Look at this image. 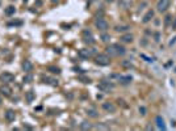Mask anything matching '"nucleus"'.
I'll use <instances>...</instances> for the list:
<instances>
[{
	"label": "nucleus",
	"instance_id": "9d476101",
	"mask_svg": "<svg viewBox=\"0 0 176 131\" xmlns=\"http://www.w3.org/2000/svg\"><path fill=\"white\" fill-rule=\"evenodd\" d=\"M102 109H104L105 111H109V113H113V111L116 110V106H114L112 102H104V104H102Z\"/></svg>",
	"mask_w": 176,
	"mask_h": 131
},
{
	"label": "nucleus",
	"instance_id": "bb28decb",
	"mask_svg": "<svg viewBox=\"0 0 176 131\" xmlns=\"http://www.w3.org/2000/svg\"><path fill=\"white\" fill-rule=\"evenodd\" d=\"M84 42L88 43V45H93L95 39H93V37H92V35H88V37H84Z\"/></svg>",
	"mask_w": 176,
	"mask_h": 131
},
{
	"label": "nucleus",
	"instance_id": "58836bf2",
	"mask_svg": "<svg viewBox=\"0 0 176 131\" xmlns=\"http://www.w3.org/2000/svg\"><path fill=\"white\" fill-rule=\"evenodd\" d=\"M146 130H153V126H151V125H147V126H146Z\"/></svg>",
	"mask_w": 176,
	"mask_h": 131
},
{
	"label": "nucleus",
	"instance_id": "37998d69",
	"mask_svg": "<svg viewBox=\"0 0 176 131\" xmlns=\"http://www.w3.org/2000/svg\"><path fill=\"white\" fill-rule=\"evenodd\" d=\"M107 1H109V3H112V1H113V0H107Z\"/></svg>",
	"mask_w": 176,
	"mask_h": 131
},
{
	"label": "nucleus",
	"instance_id": "c756f323",
	"mask_svg": "<svg viewBox=\"0 0 176 131\" xmlns=\"http://www.w3.org/2000/svg\"><path fill=\"white\" fill-rule=\"evenodd\" d=\"M100 38H101V41H102V42H108V41L111 39L109 34H107V33H102V34H101V37H100Z\"/></svg>",
	"mask_w": 176,
	"mask_h": 131
},
{
	"label": "nucleus",
	"instance_id": "f257e3e1",
	"mask_svg": "<svg viewBox=\"0 0 176 131\" xmlns=\"http://www.w3.org/2000/svg\"><path fill=\"white\" fill-rule=\"evenodd\" d=\"M97 88L100 89V91L102 92H109L112 91V89L114 88V84L111 83V81H108V80H101L99 83V85H97Z\"/></svg>",
	"mask_w": 176,
	"mask_h": 131
},
{
	"label": "nucleus",
	"instance_id": "7ed1b4c3",
	"mask_svg": "<svg viewBox=\"0 0 176 131\" xmlns=\"http://www.w3.org/2000/svg\"><path fill=\"white\" fill-rule=\"evenodd\" d=\"M170 4H171L170 0H159L158 5H156V9H158V12H166L170 8Z\"/></svg>",
	"mask_w": 176,
	"mask_h": 131
},
{
	"label": "nucleus",
	"instance_id": "cd10ccee",
	"mask_svg": "<svg viewBox=\"0 0 176 131\" xmlns=\"http://www.w3.org/2000/svg\"><path fill=\"white\" fill-rule=\"evenodd\" d=\"M171 21H172V16H171V14H167V16L164 17V25H166V26H168Z\"/></svg>",
	"mask_w": 176,
	"mask_h": 131
},
{
	"label": "nucleus",
	"instance_id": "6e6552de",
	"mask_svg": "<svg viewBox=\"0 0 176 131\" xmlns=\"http://www.w3.org/2000/svg\"><path fill=\"white\" fill-rule=\"evenodd\" d=\"M25 100L28 104H32L34 100H36V93H34V91H28L25 92Z\"/></svg>",
	"mask_w": 176,
	"mask_h": 131
},
{
	"label": "nucleus",
	"instance_id": "f8f14e48",
	"mask_svg": "<svg viewBox=\"0 0 176 131\" xmlns=\"http://www.w3.org/2000/svg\"><path fill=\"white\" fill-rule=\"evenodd\" d=\"M153 17H154V11H148L147 13L145 14V16H143V18H142V22L143 24H147V22H150L151 20H153Z\"/></svg>",
	"mask_w": 176,
	"mask_h": 131
},
{
	"label": "nucleus",
	"instance_id": "c9c22d12",
	"mask_svg": "<svg viewBox=\"0 0 176 131\" xmlns=\"http://www.w3.org/2000/svg\"><path fill=\"white\" fill-rule=\"evenodd\" d=\"M141 58H143V59H146V62H153V59H151V58H148V57H146L145 54H142V55H141Z\"/></svg>",
	"mask_w": 176,
	"mask_h": 131
},
{
	"label": "nucleus",
	"instance_id": "e433bc0d",
	"mask_svg": "<svg viewBox=\"0 0 176 131\" xmlns=\"http://www.w3.org/2000/svg\"><path fill=\"white\" fill-rule=\"evenodd\" d=\"M159 38H160V34H159V33H156V34H155V41H156V42H159Z\"/></svg>",
	"mask_w": 176,
	"mask_h": 131
},
{
	"label": "nucleus",
	"instance_id": "20e7f679",
	"mask_svg": "<svg viewBox=\"0 0 176 131\" xmlns=\"http://www.w3.org/2000/svg\"><path fill=\"white\" fill-rule=\"evenodd\" d=\"M95 25H96V28L99 29V30H101V31H105L107 29L109 28V25H108V22L104 20V18H97L96 20V22H95Z\"/></svg>",
	"mask_w": 176,
	"mask_h": 131
},
{
	"label": "nucleus",
	"instance_id": "ea45409f",
	"mask_svg": "<svg viewBox=\"0 0 176 131\" xmlns=\"http://www.w3.org/2000/svg\"><path fill=\"white\" fill-rule=\"evenodd\" d=\"M91 54H96V48H92V50H91Z\"/></svg>",
	"mask_w": 176,
	"mask_h": 131
},
{
	"label": "nucleus",
	"instance_id": "a19ab883",
	"mask_svg": "<svg viewBox=\"0 0 176 131\" xmlns=\"http://www.w3.org/2000/svg\"><path fill=\"white\" fill-rule=\"evenodd\" d=\"M51 3H53V4H55V3H58V0H51Z\"/></svg>",
	"mask_w": 176,
	"mask_h": 131
},
{
	"label": "nucleus",
	"instance_id": "2eb2a0df",
	"mask_svg": "<svg viewBox=\"0 0 176 131\" xmlns=\"http://www.w3.org/2000/svg\"><path fill=\"white\" fill-rule=\"evenodd\" d=\"M42 83H45V84H51V85L57 87V85H58V80H55V79H50V77H45V76H42Z\"/></svg>",
	"mask_w": 176,
	"mask_h": 131
},
{
	"label": "nucleus",
	"instance_id": "a878e982",
	"mask_svg": "<svg viewBox=\"0 0 176 131\" xmlns=\"http://www.w3.org/2000/svg\"><path fill=\"white\" fill-rule=\"evenodd\" d=\"M95 128L96 130H109V126L105 125V123H99V125L95 126Z\"/></svg>",
	"mask_w": 176,
	"mask_h": 131
},
{
	"label": "nucleus",
	"instance_id": "9b49d317",
	"mask_svg": "<svg viewBox=\"0 0 176 131\" xmlns=\"http://www.w3.org/2000/svg\"><path fill=\"white\" fill-rule=\"evenodd\" d=\"M4 115H5V119L8 121V122H12V121H14V118H16V113H14L13 110H11V109L7 110Z\"/></svg>",
	"mask_w": 176,
	"mask_h": 131
},
{
	"label": "nucleus",
	"instance_id": "aec40b11",
	"mask_svg": "<svg viewBox=\"0 0 176 131\" xmlns=\"http://www.w3.org/2000/svg\"><path fill=\"white\" fill-rule=\"evenodd\" d=\"M47 71L51 72V74H60V68L59 67H55V66H49L47 67Z\"/></svg>",
	"mask_w": 176,
	"mask_h": 131
},
{
	"label": "nucleus",
	"instance_id": "79ce46f5",
	"mask_svg": "<svg viewBox=\"0 0 176 131\" xmlns=\"http://www.w3.org/2000/svg\"><path fill=\"white\" fill-rule=\"evenodd\" d=\"M3 102V98H1V94H0V104Z\"/></svg>",
	"mask_w": 176,
	"mask_h": 131
},
{
	"label": "nucleus",
	"instance_id": "7c9ffc66",
	"mask_svg": "<svg viewBox=\"0 0 176 131\" xmlns=\"http://www.w3.org/2000/svg\"><path fill=\"white\" fill-rule=\"evenodd\" d=\"M139 114H141V115H146V114H147V109H146L145 106H139Z\"/></svg>",
	"mask_w": 176,
	"mask_h": 131
},
{
	"label": "nucleus",
	"instance_id": "a211bd4d",
	"mask_svg": "<svg viewBox=\"0 0 176 131\" xmlns=\"http://www.w3.org/2000/svg\"><path fill=\"white\" fill-rule=\"evenodd\" d=\"M14 12H16V8H14L13 5H9L4 9V13H5L7 16H12V14H14Z\"/></svg>",
	"mask_w": 176,
	"mask_h": 131
},
{
	"label": "nucleus",
	"instance_id": "ddd939ff",
	"mask_svg": "<svg viewBox=\"0 0 176 131\" xmlns=\"http://www.w3.org/2000/svg\"><path fill=\"white\" fill-rule=\"evenodd\" d=\"M78 55H79V58H82V59H88V58L91 57V51H88L85 48H82V50H79Z\"/></svg>",
	"mask_w": 176,
	"mask_h": 131
},
{
	"label": "nucleus",
	"instance_id": "6ab92c4d",
	"mask_svg": "<svg viewBox=\"0 0 176 131\" xmlns=\"http://www.w3.org/2000/svg\"><path fill=\"white\" fill-rule=\"evenodd\" d=\"M116 46V50H117V55H125L126 54V48L121 45H114Z\"/></svg>",
	"mask_w": 176,
	"mask_h": 131
},
{
	"label": "nucleus",
	"instance_id": "4be33fe9",
	"mask_svg": "<svg viewBox=\"0 0 176 131\" xmlns=\"http://www.w3.org/2000/svg\"><path fill=\"white\" fill-rule=\"evenodd\" d=\"M129 29H130V26H129V25H118V26H116V30H117V31H120V33L128 31Z\"/></svg>",
	"mask_w": 176,
	"mask_h": 131
},
{
	"label": "nucleus",
	"instance_id": "1a4fd4ad",
	"mask_svg": "<svg viewBox=\"0 0 176 131\" xmlns=\"http://www.w3.org/2000/svg\"><path fill=\"white\" fill-rule=\"evenodd\" d=\"M118 80L122 85H128V84H130L131 81H133V77H131L130 75H126V76H120Z\"/></svg>",
	"mask_w": 176,
	"mask_h": 131
},
{
	"label": "nucleus",
	"instance_id": "c85d7f7f",
	"mask_svg": "<svg viewBox=\"0 0 176 131\" xmlns=\"http://www.w3.org/2000/svg\"><path fill=\"white\" fill-rule=\"evenodd\" d=\"M79 80L82 81V83H84V84H89V83H91L89 77H85V76H79Z\"/></svg>",
	"mask_w": 176,
	"mask_h": 131
},
{
	"label": "nucleus",
	"instance_id": "b1692460",
	"mask_svg": "<svg viewBox=\"0 0 176 131\" xmlns=\"http://www.w3.org/2000/svg\"><path fill=\"white\" fill-rule=\"evenodd\" d=\"M23 81L24 83H32V81H33V75H30L29 72H26V75L24 76Z\"/></svg>",
	"mask_w": 176,
	"mask_h": 131
},
{
	"label": "nucleus",
	"instance_id": "4c0bfd02",
	"mask_svg": "<svg viewBox=\"0 0 176 131\" xmlns=\"http://www.w3.org/2000/svg\"><path fill=\"white\" fill-rule=\"evenodd\" d=\"M172 29H173V30L176 29V18H175V21H173V24H172Z\"/></svg>",
	"mask_w": 176,
	"mask_h": 131
},
{
	"label": "nucleus",
	"instance_id": "f704fd0d",
	"mask_svg": "<svg viewBox=\"0 0 176 131\" xmlns=\"http://www.w3.org/2000/svg\"><path fill=\"white\" fill-rule=\"evenodd\" d=\"M175 43H176V35H175V37H173L172 39L170 41V42H168V46H173Z\"/></svg>",
	"mask_w": 176,
	"mask_h": 131
},
{
	"label": "nucleus",
	"instance_id": "423d86ee",
	"mask_svg": "<svg viewBox=\"0 0 176 131\" xmlns=\"http://www.w3.org/2000/svg\"><path fill=\"white\" fill-rule=\"evenodd\" d=\"M12 93V89L9 88L7 84H3V85H0V94L4 97H9Z\"/></svg>",
	"mask_w": 176,
	"mask_h": 131
},
{
	"label": "nucleus",
	"instance_id": "4468645a",
	"mask_svg": "<svg viewBox=\"0 0 176 131\" xmlns=\"http://www.w3.org/2000/svg\"><path fill=\"white\" fill-rule=\"evenodd\" d=\"M23 70L25 72H30L33 70V64H32L30 60H24L23 62Z\"/></svg>",
	"mask_w": 176,
	"mask_h": 131
},
{
	"label": "nucleus",
	"instance_id": "72a5a7b5",
	"mask_svg": "<svg viewBox=\"0 0 176 131\" xmlns=\"http://www.w3.org/2000/svg\"><path fill=\"white\" fill-rule=\"evenodd\" d=\"M145 7H147V1H143L142 4H141V5H139V8H138V11H142L143 8H145Z\"/></svg>",
	"mask_w": 176,
	"mask_h": 131
},
{
	"label": "nucleus",
	"instance_id": "dca6fc26",
	"mask_svg": "<svg viewBox=\"0 0 176 131\" xmlns=\"http://www.w3.org/2000/svg\"><path fill=\"white\" fill-rule=\"evenodd\" d=\"M133 34H130V33H126V34H124L121 37V41L124 43H130V42H133Z\"/></svg>",
	"mask_w": 176,
	"mask_h": 131
},
{
	"label": "nucleus",
	"instance_id": "0eeeda50",
	"mask_svg": "<svg viewBox=\"0 0 176 131\" xmlns=\"http://www.w3.org/2000/svg\"><path fill=\"white\" fill-rule=\"evenodd\" d=\"M155 122H156V127L159 128V130H166L164 119L162 118V115H156V118H155Z\"/></svg>",
	"mask_w": 176,
	"mask_h": 131
},
{
	"label": "nucleus",
	"instance_id": "5701e85b",
	"mask_svg": "<svg viewBox=\"0 0 176 131\" xmlns=\"http://www.w3.org/2000/svg\"><path fill=\"white\" fill-rule=\"evenodd\" d=\"M121 66L124 67V68H133V63L130 62V60H122L121 62Z\"/></svg>",
	"mask_w": 176,
	"mask_h": 131
},
{
	"label": "nucleus",
	"instance_id": "412c9836",
	"mask_svg": "<svg viewBox=\"0 0 176 131\" xmlns=\"http://www.w3.org/2000/svg\"><path fill=\"white\" fill-rule=\"evenodd\" d=\"M80 128L82 130H89V128H92V125L88 121H83L82 123H80Z\"/></svg>",
	"mask_w": 176,
	"mask_h": 131
},
{
	"label": "nucleus",
	"instance_id": "393cba45",
	"mask_svg": "<svg viewBox=\"0 0 176 131\" xmlns=\"http://www.w3.org/2000/svg\"><path fill=\"white\" fill-rule=\"evenodd\" d=\"M87 114L89 115V117H92V118H97V117H99V113H97L95 109H89V110L87 111Z\"/></svg>",
	"mask_w": 176,
	"mask_h": 131
},
{
	"label": "nucleus",
	"instance_id": "473e14b6",
	"mask_svg": "<svg viewBox=\"0 0 176 131\" xmlns=\"http://www.w3.org/2000/svg\"><path fill=\"white\" fill-rule=\"evenodd\" d=\"M74 72H76V74H84V70L79 68V67H74Z\"/></svg>",
	"mask_w": 176,
	"mask_h": 131
},
{
	"label": "nucleus",
	"instance_id": "39448f33",
	"mask_svg": "<svg viewBox=\"0 0 176 131\" xmlns=\"http://www.w3.org/2000/svg\"><path fill=\"white\" fill-rule=\"evenodd\" d=\"M14 80V75H12L11 72H3L0 75V81L3 83H12Z\"/></svg>",
	"mask_w": 176,
	"mask_h": 131
},
{
	"label": "nucleus",
	"instance_id": "c03bdc74",
	"mask_svg": "<svg viewBox=\"0 0 176 131\" xmlns=\"http://www.w3.org/2000/svg\"><path fill=\"white\" fill-rule=\"evenodd\" d=\"M92 1H96V0H89V3H92Z\"/></svg>",
	"mask_w": 176,
	"mask_h": 131
},
{
	"label": "nucleus",
	"instance_id": "2f4dec72",
	"mask_svg": "<svg viewBox=\"0 0 176 131\" xmlns=\"http://www.w3.org/2000/svg\"><path fill=\"white\" fill-rule=\"evenodd\" d=\"M83 35H84V37H88V35H92V31L89 30V29H84V30H83Z\"/></svg>",
	"mask_w": 176,
	"mask_h": 131
},
{
	"label": "nucleus",
	"instance_id": "f3484780",
	"mask_svg": "<svg viewBox=\"0 0 176 131\" xmlns=\"http://www.w3.org/2000/svg\"><path fill=\"white\" fill-rule=\"evenodd\" d=\"M105 50H107V54H109V55H117V50H116V46L114 45L108 46Z\"/></svg>",
	"mask_w": 176,
	"mask_h": 131
},
{
	"label": "nucleus",
	"instance_id": "f03ea898",
	"mask_svg": "<svg viewBox=\"0 0 176 131\" xmlns=\"http://www.w3.org/2000/svg\"><path fill=\"white\" fill-rule=\"evenodd\" d=\"M95 63L99 66H108L109 63H111V60H109V57L105 54H99L96 55V60H95Z\"/></svg>",
	"mask_w": 176,
	"mask_h": 131
}]
</instances>
